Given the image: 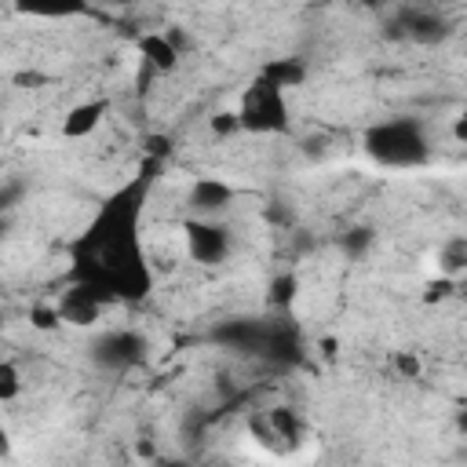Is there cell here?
Here are the masks:
<instances>
[{"label": "cell", "mask_w": 467, "mask_h": 467, "mask_svg": "<svg viewBox=\"0 0 467 467\" xmlns=\"http://www.w3.org/2000/svg\"><path fill=\"white\" fill-rule=\"evenodd\" d=\"M230 204H234V186L223 179H197L186 193V208L197 219H223Z\"/></svg>", "instance_id": "cell-5"}, {"label": "cell", "mask_w": 467, "mask_h": 467, "mask_svg": "<svg viewBox=\"0 0 467 467\" xmlns=\"http://www.w3.org/2000/svg\"><path fill=\"white\" fill-rule=\"evenodd\" d=\"M241 131L252 135H277L288 128V88H281L277 80H270L266 73H259L234 106Z\"/></svg>", "instance_id": "cell-3"}, {"label": "cell", "mask_w": 467, "mask_h": 467, "mask_svg": "<svg viewBox=\"0 0 467 467\" xmlns=\"http://www.w3.org/2000/svg\"><path fill=\"white\" fill-rule=\"evenodd\" d=\"M131 0H88V7H106V11H117V7H128Z\"/></svg>", "instance_id": "cell-10"}, {"label": "cell", "mask_w": 467, "mask_h": 467, "mask_svg": "<svg viewBox=\"0 0 467 467\" xmlns=\"http://www.w3.org/2000/svg\"><path fill=\"white\" fill-rule=\"evenodd\" d=\"M139 51H142L146 69H157V73H171L175 62H179L175 36H168V33H146L142 44H139Z\"/></svg>", "instance_id": "cell-8"}, {"label": "cell", "mask_w": 467, "mask_h": 467, "mask_svg": "<svg viewBox=\"0 0 467 467\" xmlns=\"http://www.w3.org/2000/svg\"><path fill=\"white\" fill-rule=\"evenodd\" d=\"M365 153L379 168H420L431 161V139L416 117H390L365 131Z\"/></svg>", "instance_id": "cell-2"}, {"label": "cell", "mask_w": 467, "mask_h": 467, "mask_svg": "<svg viewBox=\"0 0 467 467\" xmlns=\"http://www.w3.org/2000/svg\"><path fill=\"white\" fill-rule=\"evenodd\" d=\"M95 365L102 368H128L142 358V339L131 336V332H106L95 339V350H91Z\"/></svg>", "instance_id": "cell-6"}, {"label": "cell", "mask_w": 467, "mask_h": 467, "mask_svg": "<svg viewBox=\"0 0 467 467\" xmlns=\"http://www.w3.org/2000/svg\"><path fill=\"white\" fill-rule=\"evenodd\" d=\"M142 193L139 186L106 201L91 226L73 244V274L77 281L99 288L113 303L139 299L150 292V259L146 241L139 237L142 226Z\"/></svg>", "instance_id": "cell-1"}, {"label": "cell", "mask_w": 467, "mask_h": 467, "mask_svg": "<svg viewBox=\"0 0 467 467\" xmlns=\"http://www.w3.org/2000/svg\"><path fill=\"white\" fill-rule=\"evenodd\" d=\"M182 248H186V259H193L201 266H219L234 252V234H230V226L223 219L190 215L182 223Z\"/></svg>", "instance_id": "cell-4"}, {"label": "cell", "mask_w": 467, "mask_h": 467, "mask_svg": "<svg viewBox=\"0 0 467 467\" xmlns=\"http://www.w3.org/2000/svg\"><path fill=\"white\" fill-rule=\"evenodd\" d=\"M18 7L36 18H69L88 11V0H18Z\"/></svg>", "instance_id": "cell-9"}, {"label": "cell", "mask_w": 467, "mask_h": 467, "mask_svg": "<svg viewBox=\"0 0 467 467\" xmlns=\"http://www.w3.org/2000/svg\"><path fill=\"white\" fill-rule=\"evenodd\" d=\"M109 113V102L106 99H88V102H77L62 113V124H58V135L62 139H88L91 131H99V124L106 120Z\"/></svg>", "instance_id": "cell-7"}]
</instances>
